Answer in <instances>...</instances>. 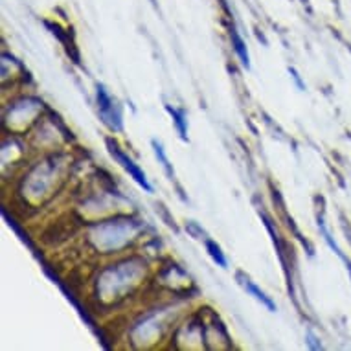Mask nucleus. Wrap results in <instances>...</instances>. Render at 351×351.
Listing matches in <instances>:
<instances>
[{
	"instance_id": "obj_1",
	"label": "nucleus",
	"mask_w": 351,
	"mask_h": 351,
	"mask_svg": "<svg viewBox=\"0 0 351 351\" xmlns=\"http://www.w3.org/2000/svg\"><path fill=\"white\" fill-rule=\"evenodd\" d=\"M98 105H99V114L104 118V121L110 129H121V114L120 110L114 107V101L109 96V93L105 90L104 85L98 86Z\"/></svg>"
},
{
	"instance_id": "obj_7",
	"label": "nucleus",
	"mask_w": 351,
	"mask_h": 351,
	"mask_svg": "<svg viewBox=\"0 0 351 351\" xmlns=\"http://www.w3.org/2000/svg\"><path fill=\"white\" fill-rule=\"evenodd\" d=\"M153 147H155V153H156V156H158V160L162 162V167L166 169L167 177H169V179H173V177H175V173H173L171 164H169V160H167L166 153H164V147H162V145L158 144L156 140H153Z\"/></svg>"
},
{
	"instance_id": "obj_4",
	"label": "nucleus",
	"mask_w": 351,
	"mask_h": 351,
	"mask_svg": "<svg viewBox=\"0 0 351 351\" xmlns=\"http://www.w3.org/2000/svg\"><path fill=\"white\" fill-rule=\"evenodd\" d=\"M167 112L173 116V120H175V125H177V129H179L180 133V138L186 140L188 136H186V133H188V129H186V114L184 110H177V109H171L169 105L166 107Z\"/></svg>"
},
{
	"instance_id": "obj_9",
	"label": "nucleus",
	"mask_w": 351,
	"mask_h": 351,
	"mask_svg": "<svg viewBox=\"0 0 351 351\" xmlns=\"http://www.w3.org/2000/svg\"><path fill=\"white\" fill-rule=\"evenodd\" d=\"M291 74H293V77H294V80H296V83H298V86H300V88H305V86H304V83H302V81H300V75L296 74V70H294V69H291Z\"/></svg>"
},
{
	"instance_id": "obj_3",
	"label": "nucleus",
	"mask_w": 351,
	"mask_h": 351,
	"mask_svg": "<svg viewBox=\"0 0 351 351\" xmlns=\"http://www.w3.org/2000/svg\"><path fill=\"white\" fill-rule=\"evenodd\" d=\"M239 280H241V285H243V287L247 289L248 293L252 294L254 298L258 300V302H261V304L265 305V307H267V309H269V311H276V305H274V302H272V300L269 298V296H267V294L263 293L261 289L256 287V285H254V283L250 282L248 278H243L241 274H239Z\"/></svg>"
},
{
	"instance_id": "obj_6",
	"label": "nucleus",
	"mask_w": 351,
	"mask_h": 351,
	"mask_svg": "<svg viewBox=\"0 0 351 351\" xmlns=\"http://www.w3.org/2000/svg\"><path fill=\"white\" fill-rule=\"evenodd\" d=\"M232 43H234V48H236L237 56H239V59H241L243 66H247L248 69V52H247V47H245V43H243V39L237 35L236 29H232Z\"/></svg>"
},
{
	"instance_id": "obj_8",
	"label": "nucleus",
	"mask_w": 351,
	"mask_h": 351,
	"mask_svg": "<svg viewBox=\"0 0 351 351\" xmlns=\"http://www.w3.org/2000/svg\"><path fill=\"white\" fill-rule=\"evenodd\" d=\"M307 339H309V346H311L313 350H320L322 346L317 344V339H315V335L313 333H307Z\"/></svg>"
},
{
	"instance_id": "obj_5",
	"label": "nucleus",
	"mask_w": 351,
	"mask_h": 351,
	"mask_svg": "<svg viewBox=\"0 0 351 351\" xmlns=\"http://www.w3.org/2000/svg\"><path fill=\"white\" fill-rule=\"evenodd\" d=\"M206 248H208V254L212 256V259L217 263L219 267H223V269H226V258L225 254H223V250H221V247H219L217 243L210 241V239H206Z\"/></svg>"
},
{
	"instance_id": "obj_2",
	"label": "nucleus",
	"mask_w": 351,
	"mask_h": 351,
	"mask_svg": "<svg viewBox=\"0 0 351 351\" xmlns=\"http://www.w3.org/2000/svg\"><path fill=\"white\" fill-rule=\"evenodd\" d=\"M107 144H109L110 155L114 156L116 160L120 162L121 166H123V169H125V171H129V175H131V177H133V179L136 180V182H138V184L142 186V188H144V190L153 191L151 184H149V182H147V179H145L144 171H142V169H140V167L136 166V164H134V162L131 160L129 156L123 155V153H121V151H120V147H118V145H116V144H112V140H109Z\"/></svg>"
}]
</instances>
